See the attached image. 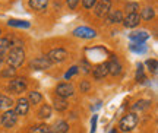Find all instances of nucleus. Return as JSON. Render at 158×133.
<instances>
[{"label": "nucleus", "instance_id": "nucleus-40", "mask_svg": "<svg viewBox=\"0 0 158 133\" xmlns=\"http://www.w3.org/2000/svg\"><path fill=\"white\" fill-rule=\"evenodd\" d=\"M0 66H2V59H0Z\"/></svg>", "mask_w": 158, "mask_h": 133}, {"label": "nucleus", "instance_id": "nucleus-11", "mask_svg": "<svg viewBox=\"0 0 158 133\" xmlns=\"http://www.w3.org/2000/svg\"><path fill=\"white\" fill-rule=\"evenodd\" d=\"M107 67H108V73L113 75V76H117V75H120V72H122V64L118 63V60L116 59V56H111L110 61L107 63Z\"/></svg>", "mask_w": 158, "mask_h": 133}, {"label": "nucleus", "instance_id": "nucleus-25", "mask_svg": "<svg viewBox=\"0 0 158 133\" xmlns=\"http://www.w3.org/2000/svg\"><path fill=\"white\" fill-rule=\"evenodd\" d=\"M124 10H126L127 15H130V13H138L139 5H138L136 2H129V3H126V6H124Z\"/></svg>", "mask_w": 158, "mask_h": 133}, {"label": "nucleus", "instance_id": "nucleus-27", "mask_svg": "<svg viewBox=\"0 0 158 133\" xmlns=\"http://www.w3.org/2000/svg\"><path fill=\"white\" fill-rule=\"evenodd\" d=\"M50 129L47 124H38V126H32L29 129V133H48Z\"/></svg>", "mask_w": 158, "mask_h": 133}, {"label": "nucleus", "instance_id": "nucleus-12", "mask_svg": "<svg viewBox=\"0 0 158 133\" xmlns=\"http://www.w3.org/2000/svg\"><path fill=\"white\" fill-rule=\"evenodd\" d=\"M139 22H141L139 13H130V15H126V18H123V25L126 28H135L139 25Z\"/></svg>", "mask_w": 158, "mask_h": 133}, {"label": "nucleus", "instance_id": "nucleus-22", "mask_svg": "<svg viewBox=\"0 0 158 133\" xmlns=\"http://www.w3.org/2000/svg\"><path fill=\"white\" fill-rule=\"evenodd\" d=\"M38 117H40V118H43V120H45V118H50V117H51V107L48 106V104H44V106L38 110Z\"/></svg>", "mask_w": 158, "mask_h": 133}, {"label": "nucleus", "instance_id": "nucleus-9", "mask_svg": "<svg viewBox=\"0 0 158 133\" xmlns=\"http://www.w3.org/2000/svg\"><path fill=\"white\" fill-rule=\"evenodd\" d=\"M16 118L18 116L15 114L13 110H6L3 114H2V124L5 127H13L16 124Z\"/></svg>", "mask_w": 158, "mask_h": 133}, {"label": "nucleus", "instance_id": "nucleus-33", "mask_svg": "<svg viewBox=\"0 0 158 133\" xmlns=\"http://www.w3.org/2000/svg\"><path fill=\"white\" fill-rule=\"evenodd\" d=\"M97 0H82V6H84L85 9H92L94 6H95Z\"/></svg>", "mask_w": 158, "mask_h": 133}, {"label": "nucleus", "instance_id": "nucleus-21", "mask_svg": "<svg viewBox=\"0 0 158 133\" xmlns=\"http://www.w3.org/2000/svg\"><path fill=\"white\" fill-rule=\"evenodd\" d=\"M9 38H0V59H3L6 54H7V51H9Z\"/></svg>", "mask_w": 158, "mask_h": 133}, {"label": "nucleus", "instance_id": "nucleus-15", "mask_svg": "<svg viewBox=\"0 0 158 133\" xmlns=\"http://www.w3.org/2000/svg\"><path fill=\"white\" fill-rule=\"evenodd\" d=\"M107 21L108 23L123 22V13H122V10H110L107 13Z\"/></svg>", "mask_w": 158, "mask_h": 133}, {"label": "nucleus", "instance_id": "nucleus-20", "mask_svg": "<svg viewBox=\"0 0 158 133\" xmlns=\"http://www.w3.org/2000/svg\"><path fill=\"white\" fill-rule=\"evenodd\" d=\"M9 27H15V28H29L31 23L28 21H19V19H9L7 21Z\"/></svg>", "mask_w": 158, "mask_h": 133}, {"label": "nucleus", "instance_id": "nucleus-4", "mask_svg": "<svg viewBox=\"0 0 158 133\" xmlns=\"http://www.w3.org/2000/svg\"><path fill=\"white\" fill-rule=\"evenodd\" d=\"M111 9V0H98L94 6V13L98 18H104Z\"/></svg>", "mask_w": 158, "mask_h": 133}, {"label": "nucleus", "instance_id": "nucleus-5", "mask_svg": "<svg viewBox=\"0 0 158 133\" xmlns=\"http://www.w3.org/2000/svg\"><path fill=\"white\" fill-rule=\"evenodd\" d=\"M47 59L51 63H62L68 59V51L64 48H53V50L47 54Z\"/></svg>", "mask_w": 158, "mask_h": 133}, {"label": "nucleus", "instance_id": "nucleus-26", "mask_svg": "<svg viewBox=\"0 0 158 133\" xmlns=\"http://www.w3.org/2000/svg\"><path fill=\"white\" fill-rule=\"evenodd\" d=\"M136 81L138 82H145L147 81V76H145V72H143V64L139 63L138 64V69H136Z\"/></svg>", "mask_w": 158, "mask_h": 133}, {"label": "nucleus", "instance_id": "nucleus-32", "mask_svg": "<svg viewBox=\"0 0 158 133\" xmlns=\"http://www.w3.org/2000/svg\"><path fill=\"white\" fill-rule=\"evenodd\" d=\"M78 70H79L78 66H72V67H70V70H68V72L64 73V79H70L73 75H76V73H78Z\"/></svg>", "mask_w": 158, "mask_h": 133}, {"label": "nucleus", "instance_id": "nucleus-35", "mask_svg": "<svg viewBox=\"0 0 158 133\" xmlns=\"http://www.w3.org/2000/svg\"><path fill=\"white\" fill-rule=\"evenodd\" d=\"M81 69H82V72L84 73H89L91 70V66H89V63H88V61H85V60H82L81 61Z\"/></svg>", "mask_w": 158, "mask_h": 133}, {"label": "nucleus", "instance_id": "nucleus-18", "mask_svg": "<svg viewBox=\"0 0 158 133\" xmlns=\"http://www.w3.org/2000/svg\"><path fill=\"white\" fill-rule=\"evenodd\" d=\"M53 104H54V108H56L57 111H64L69 107L68 101L64 100V98H60V97H56L54 101H53Z\"/></svg>", "mask_w": 158, "mask_h": 133}, {"label": "nucleus", "instance_id": "nucleus-24", "mask_svg": "<svg viewBox=\"0 0 158 133\" xmlns=\"http://www.w3.org/2000/svg\"><path fill=\"white\" fill-rule=\"evenodd\" d=\"M69 130V124L66 122H57L56 126H54V129H53V132L54 133H68Z\"/></svg>", "mask_w": 158, "mask_h": 133}, {"label": "nucleus", "instance_id": "nucleus-2", "mask_svg": "<svg viewBox=\"0 0 158 133\" xmlns=\"http://www.w3.org/2000/svg\"><path fill=\"white\" fill-rule=\"evenodd\" d=\"M138 122H139V118H138V116H136L135 113H129V114H126L120 120L118 127H120V130H123V132H130V130H133L136 127Z\"/></svg>", "mask_w": 158, "mask_h": 133}, {"label": "nucleus", "instance_id": "nucleus-14", "mask_svg": "<svg viewBox=\"0 0 158 133\" xmlns=\"http://www.w3.org/2000/svg\"><path fill=\"white\" fill-rule=\"evenodd\" d=\"M129 38L132 43H145L149 38V34L147 31H133L129 34Z\"/></svg>", "mask_w": 158, "mask_h": 133}, {"label": "nucleus", "instance_id": "nucleus-16", "mask_svg": "<svg viewBox=\"0 0 158 133\" xmlns=\"http://www.w3.org/2000/svg\"><path fill=\"white\" fill-rule=\"evenodd\" d=\"M129 48H130V51H133L136 54H143V53H147V50H148V47L145 43H130Z\"/></svg>", "mask_w": 158, "mask_h": 133}, {"label": "nucleus", "instance_id": "nucleus-38", "mask_svg": "<svg viewBox=\"0 0 158 133\" xmlns=\"http://www.w3.org/2000/svg\"><path fill=\"white\" fill-rule=\"evenodd\" d=\"M110 133H116V129H113V130H111V132H110Z\"/></svg>", "mask_w": 158, "mask_h": 133}, {"label": "nucleus", "instance_id": "nucleus-41", "mask_svg": "<svg viewBox=\"0 0 158 133\" xmlns=\"http://www.w3.org/2000/svg\"><path fill=\"white\" fill-rule=\"evenodd\" d=\"M0 34H2V29H0Z\"/></svg>", "mask_w": 158, "mask_h": 133}, {"label": "nucleus", "instance_id": "nucleus-39", "mask_svg": "<svg viewBox=\"0 0 158 133\" xmlns=\"http://www.w3.org/2000/svg\"><path fill=\"white\" fill-rule=\"evenodd\" d=\"M0 124H2V114H0Z\"/></svg>", "mask_w": 158, "mask_h": 133}, {"label": "nucleus", "instance_id": "nucleus-10", "mask_svg": "<svg viewBox=\"0 0 158 133\" xmlns=\"http://www.w3.org/2000/svg\"><path fill=\"white\" fill-rule=\"evenodd\" d=\"M15 114L16 116H25V114H28V111H29V102L27 98H19L16 102V107H15Z\"/></svg>", "mask_w": 158, "mask_h": 133}, {"label": "nucleus", "instance_id": "nucleus-3", "mask_svg": "<svg viewBox=\"0 0 158 133\" xmlns=\"http://www.w3.org/2000/svg\"><path fill=\"white\" fill-rule=\"evenodd\" d=\"M7 89L12 94H22L27 89V81L23 78H12V81L7 85Z\"/></svg>", "mask_w": 158, "mask_h": 133}, {"label": "nucleus", "instance_id": "nucleus-34", "mask_svg": "<svg viewBox=\"0 0 158 133\" xmlns=\"http://www.w3.org/2000/svg\"><path fill=\"white\" fill-rule=\"evenodd\" d=\"M97 120H98V116L94 114V116H92V120H91V132L89 133H95V130H97Z\"/></svg>", "mask_w": 158, "mask_h": 133}, {"label": "nucleus", "instance_id": "nucleus-42", "mask_svg": "<svg viewBox=\"0 0 158 133\" xmlns=\"http://www.w3.org/2000/svg\"><path fill=\"white\" fill-rule=\"evenodd\" d=\"M48 133H50V132H48Z\"/></svg>", "mask_w": 158, "mask_h": 133}, {"label": "nucleus", "instance_id": "nucleus-19", "mask_svg": "<svg viewBox=\"0 0 158 133\" xmlns=\"http://www.w3.org/2000/svg\"><path fill=\"white\" fill-rule=\"evenodd\" d=\"M28 102L29 104H40L41 101H43V95L40 94L38 91H31L28 94Z\"/></svg>", "mask_w": 158, "mask_h": 133}, {"label": "nucleus", "instance_id": "nucleus-23", "mask_svg": "<svg viewBox=\"0 0 158 133\" xmlns=\"http://www.w3.org/2000/svg\"><path fill=\"white\" fill-rule=\"evenodd\" d=\"M154 15H155L154 9L148 6V7H143V9H142L141 16H139V18H141V19H143V21H151V19L154 18Z\"/></svg>", "mask_w": 158, "mask_h": 133}, {"label": "nucleus", "instance_id": "nucleus-36", "mask_svg": "<svg viewBox=\"0 0 158 133\" xmlns=\"http://www.w3.org/2000/svg\"><path fill=\"white\" fill-rule=\"evenodd\" d=\"M89 86H91V83L88 81H82L81 82V92H88Z\"/></svg>", "mask_w": 158, "mask_h": 133}, {"label": "nucleus", "instance_id": "nucleus-37", "mask_svg": "<svg viewBox=\"0 0 158 133\" xmlns=\"http://www.w3.org/2000/svg\"><path fill=\"white\" fill-rule=\"evenodd\" d=\"M66 3H68L69 9H76V6H78V3H79V0H68Z\"/></svg>", "mask_w": 158, "mask_h": 133}, {"label": "nucleus", "instance_id": "nucleus-29", "mask_svg": "<svg viewBox=\"0 0 158 133\" xmlns=\"http://www.w3.org/2000/svg\"><path fill=\"white\" fill-rule=\"evenodd\" d=\"M12 106V100L6 95H0V110L3 108H10Z\"/></svg>", "mask_w": 158, "mask_h": 133}, {"label": "nucleus", "instance_id": "nucleus-7", "mask_svg": "<svg viewBox=\"0 0 158 133\" xmlns=\"http://www.w3.org/2000/svg\"><path fill=\"white\" fill-rule=\"evenodd\" d=\"M73 35L78 38H85V39H91L97 37V31L92 28L88 27H78L73 29Z\"/></svg>", "mask_w": 158, "mask_h": 133}, {"label": "nucleus", "instance_id": "nucleus-28", "mask_svg": "<svg viewBox=\"0 0 158 133\" xmlns=\"http://www.w3.org/2000/svg\"><path fill=\"white\" fill-rule=\"evenodd\" d=\"M149 106H151V102H149V101L141 100V101H138V102H136L135 106H133V110H135V111L147 110V108H149Z\"/></svg>", "mask_w": 158, "mask_h": 133}, {"label": "nucleus", "instance_id": "nucleus-13", "mask_svg": "<svg viewBox=\"0 0 158 133\" xmlns=\"http://www.w3.org/2000/svg\"><path fill=\"white\" fill-rule=\"evenodd\" d=\"M92 75L95 79H104L106 76L108 75V67H107V63H100L94 67L92 70Z\"/></svg>", "mask_w": 158, "mask_h": 133}, {"label": "nucleus", "instance_id": "nucleus-17", "mask_svg": "<svg viewBox=\"0 0 158 133\" xmlns=\"http://www.w3.org/2000/svg\"><path fill=\"white\" fill-rule=\"evenodd\" d=\"M47 5H48V0H29V6L34 10H38V12L45 10Z\"/></svg>", "mask_w": 158, "mask_h": 133}, {"label": "nucleus", "instance_id": "nucleus-31", "mask_svg": "<svg viewBox=\"0 0 158 133\" xmlns=\"http://www.w3.org/2000/svg\"><path fill=\"white\" fill-rule=\"evenodd\" d=\"M15 75H16V69H13V67H7L0 73L2 78H15Z\"/></svg>", "mask_w": 158, "mask_h": 133}, {"label": "nucleus", "instance_id": "nucleus-6", "mask_svg": "<svg viewBox=\"0 0 158 133\" xmlns=\"http://www.w3.org/2000/svg\"><path fill=\"white\" fill-rule=\"evenodd\" d=\"M56 94L57 97H60V98H68V97H72L75 94V88L72 83H68V82H63L60 85H57L56 86Z\"/></svg>", "mask_w": 158, "mask_h": 133}, {"label": "nucleus", "instance_id": "nucleus-1", "mask_svg": "<svg viewBox=\"0 0 158 133\" xmlns=\"http://www.w3.org/2000/svg\"><path fill=\"white\" fill-rule=\"evenodd\" d=\"M23 60H25V51L23 48H12L10 51H7V57H6V63L9 67H16L22 66Z\"/></svg>", "mask_w": 158, "mask_h": 133}, {"label": "nucleus", "instance_id": "nucleus-30", "mask_svg": "<svg viewBox=\"0 0 158 133\" xmlns=\"http://www.w3.org/2000/svg\"><path fill=\"white\" fill-rule=\"evenodd\" d=\"M147 67H148V70L149 72H152V73H157V69H158V63L155 59H148L147 60Z\"/></svg>", "mask_w": 158, "mask_h": 133}, {"label": "nucleus", "instance_id": "nucleus-8", "mask_svg": "<svg viewBox=\"0 0 158 133\" xmlns=\"http://www.w3.org/2000/svg\"><path fill=\"white\" fill-rule=\"evenodd\" d=\"M51 63L45 56H43V57H37V59H34V60L29 63V66H31V69H35V70H47V69H50L51 67Z\"/></svg>", "mask_w": 158, "mask_h": 133}]
</instances>
